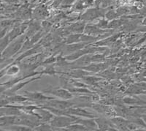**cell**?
Instances as JSON below:
<instances>
[{"label":"cell","mask_w":146,"mask_h":131,"mask_svg":"<svg viewBox=\"0 0 146 131\" xmlns=\"http://www.w3.org/2000/svg\"><path fill=\"white\" fill-rule=\"evenodd\" d=\"M79 117L74 115H55L50 122V124L53 128H66L72 123L75 122ZM60 129V130H62Z\"/></svg>","instance_id":"1"},{"label":"cell","mask_w":146,"mask_h":131,"mask_svg":"<svg viewBox=\"0 0 146 131\" xmlns=\"http://www.w3.org/2000/svg\"><path fill=\"white\" fill-rule=\"evenodd\" d=\"M26 38H27L26 35L21 36L18 40L11 43L7 48H5V51L2 52V61H3L4 59H8L9 57L13 56L18 51H20L24 44V40Z\"/></svg>","instance_id":"2"},{"label":"cell","mask_w":146,"mask_h":131,"mask_svg":"<svg viewBox=\"0 0 146 131\" xmlns=\"http://www.w3.org/2000/svg\"><path fill=\"white\" fill-rule=\"evenodd\" d=\"M44 92L49 93L50 95H53L55 97L63 100H70L73 97L71 92L64 88H56V87L50 86L48 89L44 90Z\"/></svg>","instance_id":"3"},{"label":"cell","mask_w":146,"mask_h":131,"mask_svg":"<svg viewBox=\"0 0 146 131\" xmlns=\"http://www.w3.org/2000/svg\"><path fill=\"white\" fill-rule=\"evenodd\" d=\"M66 111V115H74V116H78L80 117H86V118H92L94 119L96 118V115L94 114V113H91V111H88L86 109H83L81 108H73V107H70V108H67L65 110Z\"/></svg>","instance_id":"4"},{"label":"cell","mask_w":146,"mask_h":131,"mask_svg":"<svg viewBox=\"0 0 146 131\" xmlns=\"http://www.w3.org/2000/svg\"><path fill=\"white\" fill-rule=\"evenodd\" d=\"M43 104L44 105H42V106H51L60 110H65L72 106V105L74 103H71V102L66 101V100H56V98H54L53 100H48V102H44Z\"/></svg>","instance_id":"5"},{"label":"cell","mask_w":146,"mask_h":131,"mask_svg":"<svg viewBox=\"0 0 146 131\" xmlns=\"http://www.w3.org/2000/svg\"><path fill=\"white\" fill-rule=\"evenodd\" d=\"M24 95L29 98L31 100V101L45 102L48 101V100H53L55 98H53V97H48L42 94V93L37 92H32L24 91Z\"/></svg>","instance_id":"6"},{"label":"cell","mask_w":146,"mask_h":131,"mask_svg":"<svg viewBox=\"0 0 146 131\" xmlns=\"http://www.w3.org/2000/svg\"><path fill=\"white\" fill-rule=\"evenodd\" d=\"M40 76H38V77H35V78H33L30 80H26V81H24V82H23V80L22 82H19L18 84H15V85H13V86H12V88L10 87V88L9 89V90H7V91L5 90V95H7V96H10V95H13V94H15V92H17V91L21 90L23 86H25L26 85H27L28 84L31 83V82H34V81H36V80L40 79Z\"/></svg>","instance_id":"7"},{"label":"cell","mask_w":146,"mask_h":131,"mask_svg":"<svg viewBox=\"0 0 146 131\" xmlns=\"http://www.w3.org/2000/svg\"><path fill=\"white\" fill-rule=\"evenodd\" d=\"M96 124L98 125L99 130H114V128L115 126L113 122H111V120H105L103 118H94Z\"/></svg>","instance_id":"8"},{"label":"cell","mask_w":146,"mask_h":131,"mask_svg":"<svg viewBox=\"0 0 146 131\" xmlns=\"http://www.w3.org/2000/svg\"><path fill=\"white\" fill-rule=\"evenodd\" d=\"M75 122L83 124L84 126H86L88 128V130H99L98 125L96 124V121H95L94 119H92V118H88L86 120L78 118V120L75 121Z\"/></svg>","instance_id":"9"},{"label":"cell","mask_w":146,"mask_h":131,"mask_svg":"<svg viewBox=\"0 0 146 131\" xmlns=\"http://www.w3.org/2000/svg\"><path fill=\"white\" fill-rule=\"evenodd\" d=\"M21 68L18 65H16L15 63L12 64L11 65L8 66L7 68H5V70H2V72H1V77L3 76L4 73L5 74V76H16L17 74H18Z\"/></svg>","instance_id":"10"},{"label":"cell","mask_w":146,"mask_h":131,"mask_svg":"<svg viewBox=\"0 0 146 131\" xmlns=\"http://www.w3.org/2000/svg\"><path fill=\"white\" fill-rule=\"evenodd\" d=\"M123 102L125 104H129L133 106V105H137L139 106H142L143 105H146V101H144L140 98L135 96H128L125 97L123 99Z\"/></svg>","instance_id":"11"},{"label":"cell","mask_w":146,"mask_h":131,"mask_svg":"<svg viewBox=\"0 0 146 131\" xmlns=\"http://www.w3.org/2000/svg\"><path fill=\"white\" fill-rule=\"evenodd\" d=\"M107 31L105 29L98 28L95 26H88L85 28L84 32L88 35L95 36V35H101L105 33Z\"/></svg>","instance_id":"12"},{"label":"cell","mask_w":146,"mask_h":131,"mask_svg":"<svg viewBox=\"0 0 146 131\" xmlns=\"http://www.w3.org/2000/svg\"><path fill=\"white\" fill-rule=\"evenodd\" d=\"M106 68V65L105 64H91L89 66H86L81 68L82 69H84L85 70H87V71H91V72H98L100 70H103L104 68Z\"/></svg>","instance_id":"13"},{"label":"cell","mask_w":146,"mask_h":131,"mask_svg":"<svg viewBox=\"0 0 146 131\" xmlns=\"http://www.w3.org/2000/svg\"><path fill=\"white\" fill-rule=\"evenodd\" d=\"M62 130H72V131L83 130V131H84V130H88V129L86 128V127L84 126L83 124H80V123L74 122V123H72V124H70V125H69L68 127H66L65 129H62Z\"/></svg>","instance_id":"14"},{"label":"cell","mask_w":146,"mask_h":131,"mask_svg":"<svg viewBox=\"0 0 146 131\" xmlns=\"http://www.w3.org/2000/svg\"><path fill=\"white\" fill-rule=\"evenodd\" d=\"M119 35H114L112 37H110V38L106 39V40H104L101 42H97V43H95V45H108L109 44H111L112 43L115 42V40H117V38Z\"/></svg>","instance_id":"15"},{"label":"cell","mask_w":146,"mask_h":131,"mask_svg":"<svg viewBox=\"0 0 146 131\" xmlns=\"http://www.w3.org/2000/svg\"><path fill=\"white\" fill-rule=\"evenodd\" d=\"M35 130H52L53 128L51 126V124H47V122H42L39 125L35 128Z\"/></svg>","instance_id":"16"},{"label":"cell","mask_w":146,"mask_h":131,"mask_svg":"<svg viewBox=\"0 0 146 131\" xmlns=\"http://www.w3.org/2000/svg\"><path fill=\"white\" fill-rule=\"evenodd\" d=\"M84 82H86V84H94L96 82H99L100 80H101L102 78H96V77L94 76H88V77H83V78Z\"/></svg>","instance_id":"17"},{"label":"cell","mask_w":146,"mask_h":131,"mask_svg":"<svg viewBox=\"0 0 146 131\" xmlns=\"http://www.w3.org/2000/svg\"><path fill=\"white\" fill-rule=\"evenodd\" d=\"M140 117H141L142 119L144 120L145 122L146 123V114H141V115H140Z\"/></svg>","instance_id":"18"},{"label":"cell","mask_w":146,"mask_h":131,"mask_svg":"<svg viewBox=\"0 0 146 131\" xmlns=\"http://www.w3.org/2000/svg\"><path fill=\"white\" fill-rule=\"evenodd\" d=\"M143 77H146V70H145V71L143 73Z\"/></svg>","instance_id":"19"},{"label":"cell","mask_w":146,"mask_h":131,"mask_svg":"<svg viewBox=\"0 0 146 131\" xmlns=\"http://www.w3.org/2000/svg\"><path fill=\"white\" fill-rule=\"evenodd\" d=\"M139 108H145V109H146V106H138Z\"/></svg>","instance_id":"20"},{"label":"cell","mask_w":146,"mask_h":131,"mask_svg":"<svg viewBox=\"0 0 146 131\" xmlns=\"http://www.w3.org/2000/svg\"><path fill=\"white\" fill-rule=\"evenodd\" d=\"M143 82H146V77H145V78H143Z\"/></svg>","instance_id":"21"},{"label":"cell","mask_w":146,"mask_h":131,"mask_svg":"<svg viewBox=\"0 0 146 131\" xmlns=\"http://www.w3.org/2000/svg\"><path fill=\"white\" fill-rule=\"evenodd\" d=\"M143 24L146 25V19H145V21H143Z\"/></svg>","instance_id":"22"}]
</instances>
